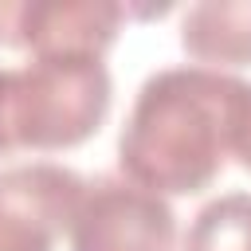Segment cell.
Masks as SVG:
<instances>
[{
  "instance_id": "obj_1",
  "label": "cell",
  "mask_w": 251,
  "mask_h": 251,
  "mask_svg": "<svg viewBox=\"0 0 251 251\" xmlns=\"http://www.w3.org/2000/svg\"><path fill=\"white\" fill-rule=\"evenodd\" d=\"M251 106V82L208 67L149 75L118 137L126 180L157 196L204 192L227 165Z\"/></svg>"
},
{
  "instance_id": "obj_2",
  "label": "cell",
  "mask_w": 251,
  "mask_h": 251,
  "mask_svg": "<svg viewBox=\"0 0 251 251\" xmlns=\"http://www.w3.org/2000/svg\"><path fill=\"white\" fill-rule=\"evenodd\" d=\"M114 78L98 55H31L0 67V157L71 149L98 133Z\"/></svg>"
},
{
  "instance_id": "obj_3",
  "label": "cell",
  "mask_w": 251,
  "mask_h": 251,
  "mask_svg": "<svg viewBox=\"0 0 251 251\" xmlns=\"http://www.w3.org/2000/svg\"><path fill=\"white\" fill-rule=\"evenodd\" d=\"M71 251H176V216L126 176H94L71 220Z\"/></svg>"
},
{
  "instance_id": "obj_4",
  "label": "cell",
  "mask_w": 251,
  "mask_h": 251,
  "mask_svg": "<svg viewBox=\"0 0 251 251\" xmlns=\"http://www.w3.org/2000/svg\"><path fill=\"white\" fill-rule=\"evenodd\" d=\"M126 4L114 0H0V47L31 55H106Z\"/></svg>"
},
{
  "instance_id": "obj_5",
  "label": "cell",
  "mask_w": 251,
  "mask_h": 251,
  "mask_svg": "<svg viewBox=\"0 0 251 251\" xmlns=\"http://www.w3.org/2000/svg\"><path fill=\"white\" fill-rule=\"evenodd\" d=\"M86 180L75 169L35 161L0 169V251H55L71 231Z\"/></svg>"
},
{
  "instance_id": "obj_6",
  "label": "cell",
  "mask_w": 251,
  "mask_h": 251,
  "mask_svg": "<svg viewBox=\"0 0 251 251\" xmlns=\"http://www.w3.org/2000/svg\"><path fill=\"white\" fill-rule=\"evenodd\" d=\"M180 47L196 63H208V71L247 67L251 63V0L192 4L180 16Z\"/></svg>"
},
{
  "instance_id": "obj_7",
  "label": "cell",
  "mask_w": 251,
  "mask_h": 251,
  "mask_svg": "<svg viewBox=\"0 0 251 251\" xmlns=\"http://www.w3.org/2000/svg\"><path fill=\"white\" fill-rule=\"evenodd\" d=\"M184 251H251V192L208 200L188 224Z\"/></svg>"
},
{
  "instance_id": "obj_8",
  "label": "cell",
  "mask_w": 251,
  "mask_h": 251,
  "mask_svg": "<svg viewBox=\"0 0 251 251\" xmlns=\"http://www.w3.org/2000/svg\"><path fill=\"white\" fill-rule=\"evenodd\" d=\"M231 157L251 173V106H247V118H243V126H239V137H235V149H231Z\"/></svg>"
}]
</instances>
